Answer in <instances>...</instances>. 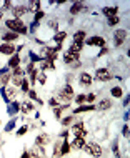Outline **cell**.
<instances>
[{
	"label": "cell",
	"instance_id": "6da1fadb",
	"mask_svg": "<svg viewBox=\"0 0 130 158\" xmlns=\"http://www.w3.org/2000/svg\"><path fill=\"white\" fill-rule=\"evenodd\" d=\"M5 27L8 28V32H14V33H17V35H27V33H28L27 25L22 22L20 19H10V20H5Z\"/></svg>",
	"mask_w": 130,
	"mask_h": 158
},
{
	"label": "cell",
	"instance_id": "7a4b0ae2",
	"mask_svg": "<svg viewBox=\"0 0 130 158\" xmlns=\"http://www.w3.org/2000/svg\"><path fill=\"white\" fill-rule=\"evenodd\" d=\"M85 150H87V153H90V155L95 156V158H100V156H102V153H103L102 147H100V145H98L97 142H90V143H87V145H85Z\"/></svg>",
	"mask_w": 130,
	"mask_h": 158
},
{
	"label": "cell",
	"instance_id": "3957f363",
	"mask_svg": "<svg viewBox=\"0 0 130 158\" xmlns=\"http://www.w3.org/2000/svg\"><path fill=\"white\" fill-rule=\"evenodd\" d=\"M72 98H73V88L70 87V85H65L62 90L58 92V98H57V100H62V102H65V103H68Z\"/></svg>",
	"mask_w": 130,
	"mask_h": 158
},
{
	"label": "cell",
	"instance_id": "277c9868",
	"mask_svg": "<svg viewBox=\"0 0 130 158\" xmlns=\"http://www.w3.org/2000/svg\"><path fill=\"white\" fill-rule=\"evenodd\" d=\"M42 60H49V62H54L57 60V50L55 48H50V47H43L42 48Z\"/></svg>",
	"mask_w": 130,
	"mask_h": 158
},
{
	"label": "cell",
	"instance_id": "5b68a950",
	"mask_svg": "<svg viewBox=\"0 0 130 158\" xmlns=\"http://www.w3.org/2000/svg\"><path fill=\"white\" fill-rule=\"evenodd\" d=\"M85 45H89V47H105V38L100 37V35H93V37H90V38H87V40L84 42Z\"/></svg>",
	"mask_w": 130,
	"mask_h": 158
},
{
	"label": "cell",
	"instance_id": "8992f818",
	"mask_svg": "<svg viewBox=\"0 0 130 158\" xmlns=\"http://www.w3.org/2000/svg\"><path fill=\"white\" fill-rule=\"evenodd\" d=\"M95 78H97L98 82H108V80H112V73H110L108 68H97Z\"/></svg>",
	"mask_w": 130,
	"mask_h": 158
},
{
	"label": "cell",
	"instance_id": "52a82bcc",
	"mask_svg": "<svg viewBox=\"0 0 130 158\" xmlns=\"http://www.w3.org/2000/svg\"><path fill=\"white\" fill-rule=\"evenodd\" d=\"M125 38H127V30L125 28H119V30H115L114 33V44L115 47H120L125 42Z\"/></svg>",
	"mask_w": 130,
	"mask_h": 158
},
{
	"label": "cell",
	"instance_id": "ba28073f",
	"mask_svg": "<svg viewBox=\"0 0 130 158\" xmlns=\"http://www.w3.org/2000/svg\"><path fill=\"white\" fill-rule=\"evenodd\" d=\"M70 133H73V135H75V138H84V136L87 135V131H85V127H84V122H79V123H75V125L72 127Z\"/></svg>",
	"mask_w": 130,
	"mask_h": 158
},
{
	"label": "cell",
	"instance_id": "9c48e42d",
	"mask_svg": "<svg viewBox=\"0 0 130 158\" xmlns=\"http://www.w3.org/2000/svg\"><path fill=\"white\" fill-rule=\"evenodd\" d=\"M0 53L2 55H15L17 50H15V45L14 44H2L0 45Z\"/></svg>",
	"mask_w": 130,
	"mask_h": 158
},
{
	"label": "cell",
	"instance_id": "30bf717a",
	"mask_svg": "<svg viewBox=\"0 0 130 158\" xmlns=\"http://www.w3.org/2000/svg\"><path fill=\"white\" fill-rule=\"evenodd\" d=\"M79 83L82 85V87H90V85L93 83V78L90 73H87V72H84V73H80L79 77Z\"/></svg>",
	"mask_w": 130,
	"mask_h": 158
},
{
	"label": "cell",
	"instance_id": "8fae6325",
	"mask_svg": "<svg viewBox=\"0 0 130 158\" xmlns=\"http://www.w3.org/2000/svg\"><path fill=\"white\" fill-rule=\"evenodd\" d=\"M28 8L27 5H17V7H12V15H14V19H20L24 14H27Z\"/></svg>",
	"mask_w": 130,
	"mask_h": 158
},
{
	"label": "cell",
	"instance_id": "7c38bea8",
	"mask_svg": "<svg viewBox=\"0 0 130 158\" xmlns=\"http://www.w3.org/2000/svg\"><path fill=\"white\" fill-rule=\"evenodd\" d=\"M49 142H50V136L47 135V133H42V135H38L37 138H35V147L43 148L45 145H49Z\"/></svg>",
	"mask_w": 130,
	"mask_h": 158
},
{
	"label": "cell",
	"instance_id": "4fadbf2b",
	"mask_svg": "<svg viewBox=\"0 0 130 158\" xmlns=\"http://www.w3.org/2000/svg\"><path fill=\"white\" fill-rule=\"evenodd\" d=\"M19 110H20V103H19L17 100L10 102V103H8V106H7V112H8V115H10V117H15V115L19 113Z\"/></svg>",
	"mask_w": 130,
	"mask_h": 158
},
{
	"label": "cell",
	"instance_id": "5bb4252c",
	"mask_svg": "<svg viewBox=\"0 0 130 158\" xmlns=\"http://www.w3.org/2000/svg\"><path fill=\"white\" fill-rule=\"evenodd\" d=\"M84 50V44H79V42H72L70 47H68V50L67 52H70V53H75V55H80V52Z\"/></svg>",
	"mask_w": 130,
	"mask_h": 158
},
{
	"label": "cell",
	"instance_id": "9a60e30c",
	"mask_svg": "<svg viewBox=\"0 0 130 158\" xmlns=\"http://www.w3.org/2000/svg\"><path fill=\"white\" fill-rule=\"evenodd\" d=\"M112 108V102L105 98V100H102L98 105H95V110H100V112H105V110H110Z\"/></svg>",
	"mask_w": 130,
	"mask_h": 158
},
{
	"label": "cell",
	"instance_id": "2e32d148",
	"mask_svg": "<svg viewBox=\"0 0 130 158\" xmlns=\"http://www.w3.org/2000/svg\"><path fill=\"white\" fill-rule=\"evenodd\" d=\"M82 8H84V2H73L68 12H70V15H79L82 12Z\"/></svg>",
	"mask_w": 130,
	"mask_h": 158
},
{
	"label": "cell",
	"instance_id": "e0dca14e",
	"mask_svg": "<svg viewBox=\"0 0 130 158\" xmlns=\"http://www.w3.org/2000/svg\"><path fill=\"white\" fill-rule=\"evenodd\" d=\"M70 150H72L70 142H68V138H65V140H63V143H60V156H65Z\"/></svg>",
	"mask_w": 130,
	"mask_h": 158
},
{
	"label": "cell",
	"instance_id": "ac0fdd59",
	"mask_svg": "<svg viewBox=\"0 0 130 158\" xmlns=\"http://www.w3.org/2000/svg\"><path fill=\"white\" fill-rule=\"evenodd\" d=\"M79 58H80V55H75V53H70V52H65V55H63L65 63H75V62H79Z\"/></svg>",
	"mask_w": 130,
	"mask_h": 158
},
{
	"label": "cell",
	"instance_id": "d6986e66",
	"mask_svg": "<svg viewBox=\"0 0 130 158\" xmlns=\"http://www.w3.org/2000/svg\"><path fill=\"white\" fill-rule=\"evenodd\" d=\"M17 67H20V55L19 53H15V55H12L10 57V60H8V68H17Z\"/></svg>",
	"mask_w": 130,
	"mask_h": 158
},
{
	"label": "cell",
	"instance_id": "ffe728a7",
	"mask_svg": "<svg viewBox=\"0 0 130 158\" xmlns=\"http://www.w3.org/2000/svg\"><path fill=\"white\" fill-rule=\"evenodd\" d=\"M17 38H19V35L17 33H14V32H5L2 35V40L5 42V44H12V42H15Z\"/></svg>",
	"mask_w": 130,
	"mask_h": 158
},
{
	"label": "cell",
	"instance_id": "44dd1931",
	"mask_svg": "<svg viewBox=\"0 0 130 158\" xmlns=\"http://www.w3.org/2000/svg\"><path fill=\"white\" fill-rule=\"evenodd\" d=\"M85 145H87V142H85L84 138H75V140H73V142L70 143V147L75 148V150H84Z\"/></svg>",
	"mask_w": 130,
	"mask_h": 158
},
{
	"label": "cell",
	"instance_id": "7402d4cb",
	"mask_svg": "<svg viewBox=\"0 0 130 158\" xmlns=\"http://www.w3.org/2000/svg\"><path fill=\"white\" fill-rule=\"evenodd\" d=\"M92 110H95V105H80L73 110V113L79 115V113H84V112H92Z\"/></svg>",
	"mask_w": 130,
	"mask_h": 158
},
{
	"label": "cell",
	"instance_id": "603a6c76",
	"mask_svg": "<svg viewBox=\"0 0 130 158\" xmlns=\"http://www.w3.org/2000/svg\"><path fill=\"white\" fill-rule=\"evenodd\" d=\"M117 12H119V8H117V7H105V8H102V14L105 15L107 19H108V17H115Z\"/></svg>",
	"mask_w": 130,
	"mask_h": 158
},
{
	"label": "cell",
	"instance_id": "cb8c5ba5",
	"mask_svg": "<svg viewBox=\"0 0 130 158\" xmlns=\"http://www.w3.org/2000/svg\"><path fill=\"white\" fill-rule=\"evenodd\" d=\"M67 38V32H57V33H54V42L57 45H62V42Z\"/></svg>",
	"mask_w": 130,
	"mask_h": 158
},
{
	"label": "cell",
	"instance_id": "d4e9b609",
	"mask_svg": "<svg viewBox=\"0 0 130 158\" xmlns=\"http://www.w3.org/2000/svg\"><path fill=\"white\" fill-rule=\"evenodd\" d=\"M85 37H87L85 30H79V32H75V33H73V42H79V44H84Z\"/></svg>",
	"mask_w": 130,
	"mask_h": 158
},
{
	"label": "cell",
	"instance_id": "484cf974",
	"mask_svg": "<svg viewBox=\"0 0 130 158\" xmlns=\"http://www.w3.org/2000/svg\"><path fill=\"white\" fill-rule=\"evenodd\" d=\"M20 110H22V112H24V113H28V112H32V110H33V105H32V102H24V103H20Z\"/></svg>",
	"mask_w": 130,
	"mask_h": 158
},
{
	"label": "cell",
	"instance_id": "4316f807",
	"mask_svg": "<svg viewBox=\"0 0 130 158\" xmlns=\"http://www.w3.org/2000/svg\"><path fill=\"white\" fill-rule=\"evenodd\" d=\"M42 72H45V70H55V65H54V62H49V60H42Z\"/></svg>",
	"mask_w": 130,
	"mask_h": 158
},
{
	"label": "cell",
	"instance_id": "83f0119b",
	"mask_svg": "<svg viewBox=\"0 0 130 158\" xmlns=\"http://www.w3.org/2000/svg\"><path fill=\"white\" fill-rule=\"evenodd\" d=\"M10 80H12V75L8 73V72H7V73H2V75H0V87H5Z\"/></svg>",
	"mask_w": 130,
	"mask_h": 158
},
{
	"label": "cell",
	"instance_id": "f1b7e54d",
	"mask_svg": "<svg viewBox=\"0 0 130 158\" xmlns=\"http://www.w3.org/2000/svg\"><path fill=\"white\" fill-rule=\"evenodd\" d=\"M17 120H19V118H10V122H8L7 125H5V131H7V133H10V131L15 128V125H17Z\"/></svg>",
	"mask_w": 130,
	"mask_h": 158
},
{
	"label": "cell",
	"instance_id": "f546056e",
	"mask_svg": "<svg viewBox=\"0 0 130 158\" xmlns=\"http://www.w3.org/2000/svg\"><path fill=\"white\" fill-rule=\"evenodd\" d=\"M110 93H112V97H115V98H120L124 95V90H122V87H114L110 90Z\"/></svg>",
	"mask_w": 130,
	"mask_h": 158
},
{
	"label": "cell",
	"instance_id": "4dcf8cb0",
	"mask_svg": "<svg viewBox=\"0 0 130 158\" xmlns=\"http://www.w3.org/2000/svg\"><path fill=\"white\" fill-rule=\"evenodd\" d=\"M27 93H28V98H30V100H35V102H38L40 105H43V100L37 97V92H35V90H28Z\"/></svg>",
	"mask_w": 130,
	"mask_h": 158
},
{
	"label": "cell",
	"instance_id": "1f68e13d",
	"mask_svg": "<svg viewBox=\"0 0 130 158\" xmlns=\"http://www.w3.org/2000/svg\"><path fill=\"white\" fill-rule=\"evenodd\" d=\"M60 123H62L63 127H68V125H72V123H73V117H72V115H67V117L60 118Z\"/></svg>",
	"mask_w": 130,
	"mask_h": 158
},
{
	"label": "cell",
	"instance_id": "d6a6232c",
	"mask_svg": "<svg viewBox=\"0 0 130 158\" xmlns=\"http://www.w3.org/2000/svg\"><path fill=\"white\" fill-rule=\"evenodd\" d=\"M37 82L40 85H45V82H47V75L42 70H38V73H37Z\"/></svg>",
	"mask_w": 130,
	"mask_h": 158
},
{
	"label": "cell",
	"instance_id": "836d02e7",
	"mask_svg": "<svg viewBox=\"0 0 130 158\" xmlns=\"http://www.w3.org/2000/svg\"><path fill=\"white\" fill-rule=\"evenodd\" d=\"M120 23V17L115 15V17H108V27H114V25Z\"/></svg>",
	"mask_w": 130,
	"mask_h": 158
},
{
	"label": "cell",
	"instance_id": "e575fe53",
	"mask_svg": "<svg viewBox=\"0 0 130 158\" xmlns=\"http://www.w3.org/2000/svg\"><path fill=\"white\" fill-rule=\"evenodd\" d=\"M47 25H49L50 30H54L55 33H57V30H58V22H57V20H49V23H47Z\"/></svg>",
	"mask_w": 130,
	"mask_h": 158
},
{
	"label": "cell",
	"instance_id": "d590c367",
	"mask_svg": "<svg viewBox=\"0 0 130 158\" xmlns=\"http://www.w3.org/2000/svg\"><path fill=\"white\" fill-rule=\"evenodd\" d=\"M43 17H45V12H43L42 8H40V10H37V12H35V17H33V22H40V20L43 19Z\"/></svg>",
	"mask_w": 130,
	"mask_h": 158
},
{
	"label": "cell",
	"instance_id": "8d00e7d4",
	"mask_svg": "<svg viewBox=\"0 0 130 158\" xmlns=\"http://www.w3.org/2000/svg\"><path fill=\"white\" fill-rule=\"evenodd\" d=\"M20 88H22V92H24V93H27V92L30 90V88H28V78H22Z\"/></svg>",
	"mask_w": 130,
	"mask_h": 158
},
{
	"label": "cell",
	"instance_id": "74e56055",
	"mask_svg": "<svg viewBox=\"0 0 130 158\" xmlns=\"http://www.w3.org/2000/svg\"><path fill=\"white\" fill-rule=\"evenodd\" d=\"M28 8V12L32 10V12H37V10H40V2H32L30 5L27 7Z\"/></svg>",
	"mask_w": 130,
	"mask_h": 158
},
{
	"label": "cell",
	"instance_id": "f35d334b",
	"mask_svg": "<svg viewBox=\"0 0 130 158\" xmlns=\"http://www.w3.org/2000/svg\"><path fill=\"white\" fill-rule=\"evenodd\" d=\"M0 95H2L5 103H10V100H8V97H7V88L5 87H0Z\"/></svg>",
	"mask_w": 130,
	"mask_h": 158
},
{
	"label": "cell",
	"instance_id": "ab89813d",
	"mask_svg": "<svg viewBox=\"0 0 130 158\" xmlns=\"http://www.w3.org/2000/svg\"><path fill=\"white\" fill-rule=\"evenodd\" d=\"M28 57H30V60H32V63L42 62V58L38 57V55H35V53H33V52H30V50H28Z\"/></svg>",
	"mask_w": 130,
	"mask_h": 158
},
{
	"label": "cell",
	"instance_id": "60d3db41",
	"mask_svg": "<svg viewBox=\"0 0 130 158\" xmlns=\"http://www.w3.org/2000/svg\"><path fill=\"white\" fill-rule=\"evenodd\" d=\"M28 131V125H24V127H20L19 130H17V136H22V135H25Z\"/></svg>",
	"mask_w": 130,
	"mask_h": 158
},
{
	"label": "cell",
	"instance_id": "b9f144b4",
	"mask_svg": "<svg viewBox=\"0 0 130 158\" xmlns=\"http://www.w3.org/2000/svg\"><path fill=\"white\" fill-rule=\"evenodd\" d=\"M12 83H14V87H20L22 85V77H12Z\"/></svg>",
	"mask_w": 130,
	"mask_h": 158
},
{
	"label": "cell",
	"instance_id": "7bdbcfd3",
	"mask_svg": "<svg viewBox=\"0 0 130 158\" xmlns=\"http://www.w3.org/2000/svg\"><path fill=\"white\" fill-rule=\"evenodd\" d=\"M22 75H24V70H22L20 67L14 68V72H12V77H22Z\"/></svg>",
	"mask_w": 130,
	"mask_h": 158
},
{
	"label": "cell",
	"instance_id": "ee69618b",
	"mask_svg": "<svg viewBox=\"0 0 130 158\" xmlns=\"http://www.w3.org/2000/svg\"><path fill=\"white\" fill-rule=\"evenodd\" d=\"M112 150H114V153H115V156L117 158H122V155H120V152H119V143H114V147H112Z\"/></svg>",
	"mask_w": 130,
	"mask_h": 158
},
{
	"label": "cell",
	"instance_id": "f6af8a7d",
	"mask_svg": "<svg viewBox=\"0 0 130 158\" xmlns=\"http://www.w3.org/2000/svg\"><path fill=\"white\" fill-rule=\"evenodd\" d=\"M15 95H17L15 87H12V88H8V90H7V97H8V100H10V97H15Z\"/></svg>",
	"mask_w": 130,
	"mask_h": 158
},
{
	"label": "cell",
	"instance_id": "bcb514c9",
	"mask_svg": "<svg viewBox=\"0 0 130 158\" xmlns=\"http://www.w3.org/2000/svg\"><path fill=\"white\" fill-rule=\"evenodd\" d=\"M75 102H77V103H79V105L85 103V95H84V93H80L79 97H75Z\"/></svg>",
	"mask_w": 130,
	"mask_h": 158
},
{
	"label": "cell",
	"instance_id": "7dc6e473",
	"mask_svg": "<svg viewBox=\"0 0 130 158\" xmlns=\"http://www.w3.org/2000/svg\"><path fill=\"white\" fill-rule=\"evenodd\" d=\"M49 105L52 106V108H57V106H58V100H57V98H50V100H49Z\"/></svg>",
	"mask_w": 130,
	"mask_h": 158
},
{
	"label": "cell",
	"instance_id": "c3c4849f",
	"mask_svg": "<svg viewBox=\"0 0 130 158\" xmlns=\"http://www.w3.org/2000/svg\"><path fill=\"white\" fill-rule=\"evenodd\" d=\"M95 100V93H89V95H85V102H89V103H92Z\"/></svg>",
	"mask_w": 130,
	"mask_h": 158
},
{
	"label": "cell",
	"instance_id": "681fc988",
	"mask_svg": "<svg viewBox=\"0 0 130 158\" xmlns=\"http://www.w3.org/2000/svg\"><path fill=\"white\" fill-rule=\"evenodd\" d=\"M38 28V22H32V25H30V28H28V32L32 33V32H35Z\"/></svg>",
	"mask_w": 130,
	"mask_h": 158
},
{
	"label": "cell",
	"instance_id": "f907efd6",
	"mask_svg": "<svg viewBox=\"0 0 130 158\" xmlns=\"http://www.w3.org/2000/svg\"><path fill=\"white\" fill-rule=\"evenodd\" d=\"M33 65H35V63H32V62H30L28 65H27V68H25V72H27V73H32V72L35 70V68H33Z\"/></svg>",
	"mask_w": 130,
	"mask_h": 158
},
{
	"label": "cell",
	"instance_id": "816d5d0a",
	"mask_svg": "<svg viewBox=\"0 0 130 158\" xmlns=\"http://www.w3.org/2000/svg\"><path fill=\"white\" fill-rule=\"evenodd\" d=\"M37 73H38V70H33L32 73H30V82H35L37 80Z\"/></svg>",
	"mask_w": 130,
	"mask_h": 158
},
{
	"label": "cell",
	"instance_id": "f5cc1de1",
	"mask_svg": "<svg viewBox=\"0 0 130 158\" xmlns=\"http://www.w3.org/2000/svg\"><path fill=\"white\" fill-rule=\"evenodd\" d=\"M122 135L125 136V138H128V125H125V127L122 128Z\"/></svg>",
	"mask_w": 130,
	"mask_h": 158
},
{
	"label": "cell",
	"instance_id": "db71d44e",
	"mask_svg": "<svg viewBox=\"0 0 130 158\" xmlns=\"http://www.w3.org/2000/svg\"><path fill=\"white\" fill-rule=\"evenodd\" d=\"M108 53V48H107V47H103V48L100 50V53H98V57H102V55H107Z\"/></svg>",
	"mask_w": 130,
	"mask_h": 158
},
{
	"label": "cell",
	"instance_id": "11a10c76",
	"mask_svg": "<svg viewBox=\"0 0 130 158\" xmlns=\"http://www.w3.org/2000/svg\"><path fill=\"white\" fill-rule=\"evenodd\" d=\"M12 7H14L12 2H3V8H12Z\"/></svg>",
	"mask_w": 130,
	"mask_h": 158
},
{
	"label": "cell",
	"instance_id": "9f6ffc18",
	"mask_svg": "<svg viewBox=\"0 0 130 158\" xmlns=\"http://www.w3.org/2000/svg\"><path fill=\"white\" fill-rule=\"evenodd\" d=\"M20 158H30V155H28V152L25 150L24 153H22V156H20Z\"/></svg>",
	"mask_w": 130,
	"mask_h": 158
},
{
	"label": "cell",
	"instance_id": "6f0895ef",
	"mask_svg": "<svg viewBox=\"0 0 130 158\" xmlns=\"http://www.w3.org/2000/svg\"><path fill=\"white\" fill-rule=\"evenodd\" d=\"M63 136V138H68V135H70V131H62V133H60Z\"/></svg>",
	"mask_w": 130,
	"mask_h": 158
},
{
	"label": "cell",
	"instance_id": "680465c9",
	"mask_svg": "<svg viewBox=\"0 0 130 158\" xmlns=\"http://www.w3.org/2000/svg\"><path fill=\"white\" fill-rule=\"evenodd\" d=\"M128 102H130V98H128V97H125V98H124V106H127V105H128Z\"/></svg>",
	"mask_w": 130,
	"mask_h": 158
},
{
	"label": "cell",
	"instance_id": "91938a15",
	"mask_svg": "<svg viewBox=\"0 0 130 158\" xmlns=\"http://www.w3.org/2000/svg\"><path fill=\"white\" fill-rule=\"evenodd\" d=\"M124 120H125V122L128 120V112H125V113H124Z\"/></svg>",
	"mask_w": 130,
	"mask_h": 158
},
{
	"label": "cell",
	"instance_id": "94428289",
	"mask_svg": "<svg viewBox=\"0 0 130 158\" xmlns=\"http://www.w3.org/2000/svg\"><path fill=\"white\" fill-rule=\"evenodd\" d=\"M2 19H3V12L0 10V20H2Z\"/></svg>",
	"mask_w": 130,
	"mask_h": 158
},
{
	"label": "cell",
	"instance_id": "6125c7cd",
	"mask_svg": "<svg viewBox=\"0 0 130 158\" xmlns=\"http://www.w3.org/2000/svg\"><path fill=\"white\" fill-rule=\"evenodd\" d=\"M0 123H2V122H0Z\"/></svg>",
	"mask_w": 130,
	"mask_h": 158
}]
</instances>
